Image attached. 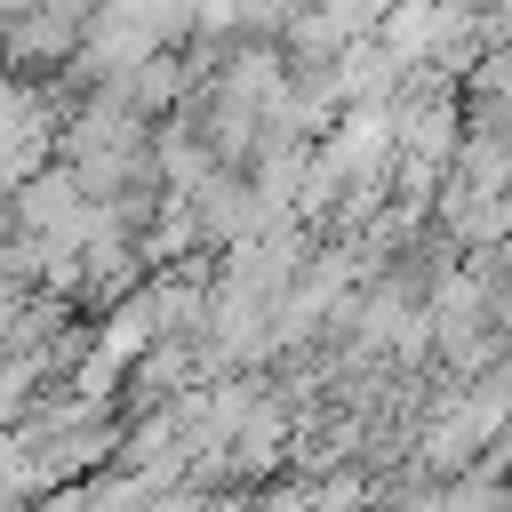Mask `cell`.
Listing matches in <instances>:
<instances>
[{
	"label": "cell",
	"mask_w": 512,
	"mask_h": 512,
	"mask_svg": "<svg viewBox=\"0 0 512 512\" xmlns=\"http://www.w3.org/2000/svg\"><path fill=\"white\" fill-rule=\"evenodd\" d=\"M312 8H320V16H328V24L344 32V40H352V32H376L392 0H312Z\"/></svg>",
	"instance_id": "cell-3"
},
{
	"label": "cell",
	"mask_w": 512,
	"mask_h": 512,
	"mask_svg": "<svg viewBox=\"0 0 512 512\" xmlns=\"http://www.w3.org/2000/svg\"><path fill=\"white\" fill-rule=\"evenodd\" d=\"M96 0H24L8 24H0V56L24 64V72H48V64H72L80 32H88Z\"/></svg>",
	"instance_id": "cell-2"
},
{
	"label": "cell",
	"mask_w": 512,
	"mask_h": 512,
	"mask_svg": "<svg viewBox=\"0 0 512 512\" xmlns=\"http://www.w3.org/2000/svg\"><path fill=\"white\" fill-rule=\"evenodd\" d=\"M56 128H64L56 88H40L32 72H0V184H8V192H16L32 168L56 160Z\"/></svg>",
	"instance_id": "cell-1"
}]
</instances>
